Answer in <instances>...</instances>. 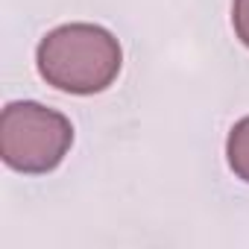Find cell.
<instances>
[{
	"label": "cell",
	"mask_w": 249,
	"mask_h": 249,
	"mask_svg": "<svg viewBox=\"0 0 249 249\" xmlns=\"http://www.w3.org/2000/svg\"><path fill=\"white\" fill-rule=\"evenodd\" d=\"M36 68L56 91L91 97L117 79L123 50L120 41L100 24H62L38 41Z\"/></svg>",
	"instance_id": "1"
},
{
	"label": "cell",
	"mask_w": 249,
	"mask_h": 249,
	"mask_svg": "<svg viewBox=\"0 0 249 249\" xmlns=\"http://www.w3.org/2000/svg\"><path fill=\"white\" fill-rule=\"evenodd\" d=\"M73 147L71 120L36 100H18L0 111V159L9 170L41 176L56 170Z\"/></svg>",
	"instance_id": "2"
},
{
	"label": "cell",
	"mask_w": 249,
	"mask_h": 249,
	"mask_svg": "<svg viewBox=\"0 0 249 249\" xmlns=\"http://www.w3.org/2000/svg\"><path fill=\"white\" fill-rule=\"evenodd\" d=\"M226 161L231 167V173L249 185V114L240 117L234 126L229 129L226 138Z\"/></svg>",
	"instance_id": "3"
},
{
	"label": "cell",
	"mask_w": 249,
	"mask_h": 249,
	"mask_svg": "<svg viewBox=\"0 0 249 249\" xmlns=\"http://www.w3.org/2000/svg\"><path fill=\"white\" fill-rule=\"evenodd\" d=\"M231 27L243 47H249V0H234L231 3Z\"/></svg>",
	"instance_id": "4"
}]
</instances>
